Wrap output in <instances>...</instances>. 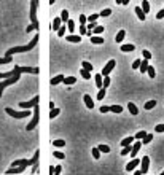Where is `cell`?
Returning <instances> with one entry per match:
<instances>
[{
  "label": "cell",
  "mask_w": 164,
  "mask_h": 175,
  "mask_svg": "<svg viewBox=\"0 0 164 175\" xmlns=\"http://www.w3.org/2000/svg\"><path fill=\"white\" fill-rule=\"evenodd\" d=\"M38 119H40V108H38V103H37V105L33 107V118H32V121L26 126V131H33L35 129V126L38 124Z\"/></svg>",
  "instance_id": "obj_4"
},
{
  "label": "cell",
  "mask_w": 164,
  "mask_h": 175,
  "mask_svg": "<svg viewBox=\"0 0 164 175\" xmlns=\"http://www.w3.org/2000/svg\"><path fill=\"white\" fill-rule=\"evenodd\" d=\"M53 147H56V148L66 147V140H62V139H59V140H53Z\"/></svg>",
  "instance_id": "obj_27"
},
{
  "label": "cell",
  "mask_w": 164,
  "mask_h": 175,
  "mask_svg": "<svg viewBox=\"0 0 164 175\" xmlns=\"http://www.w3.org/2000/svg\"><path fill=\"white\" fill-rule=\"evenodd\" d=\"M134 49H135L134 45H121V51L123 53H131V51H134Z\"/></svg>",
  "instance_id": "obj_24"
},
{
  "label": "cell",
  "mask_w": 164,
  "mask_h": 175,
  "mask_svg": "<svg viewBox=\"0 0 164 175\" xmlns=\"http://www.w3.org/2000/svg\"><path fill=\"white\" fill-rule=\"evenodd\" d=\"M131 150H132V145L123 147V150H121V156H126V154H128V153H131Z\"/></svg>",
  "instance_id": "obj_35"
},
{
  "label": "cell",
  "mask_w": 164,
  "mask_h": 175,
  "mask_svg": "<svg viewBox=\"0 0 164 175\" xmlns=\"http://www.w3.org/2000/svg\"><path fill=\"white\" fill-rule=\"evenodd\" d=\"M61 172H62V167H61V166H56V167H54V175H59Z\"/></svg>",
  "instance_id": "obj_58"
},
{
  "label": "cell",
  "mask_w": 164,
  "mask_h": 175,
  "mask_svg": "<svg viewBox=\"0 0 164 175\" xmlns=\"http://www.w3.org/2000/svg\"><path fill=\"white\" fill-rule=\"evenodd\" d=\"M102 32H104V26H97V27L93 30V35H100Z\"/></svg>",
  "instance_id": "obj_39"
},
{
  "label": "cell",
  "mask_w": 164,
  "mask_h": 175,
  "mask_svg": "<svg viewBox=\"0 0 164 175\" xmlns=\"http://www.w3.org/2000/svg\"><path fill=\"white\" fill-rule=\"evenodd\" d=\"M37 170H38V161H37V162H33V164H32V174H35Z\"/></svg>",
  "instance_id": "obj_57"
},
{
  "label": "cell",
  "mask_w": 164,
  "mask_h": 175,
  "mask_svg": "<svg viewBox=\"0 0 164 175\" xmlns=\"http://www.w3.org/2000/svg\"><path fill=\"white\" fill-rule=\"evenodd\" d=\"M110 112L112 113H123V107L121 105H112L110 107Z\"/></svg>",
  "instance_id": "obj_30"
},
{
  "label": "cell",
  "mask_w": 164,
  "mask_h": 175,
  "mask_svg": "<svg viewBox=\"0 0 164 175\" xmlns=\"http://www.w3.org/2000/svg\"><path fill=\"white\" fill-rule=\"evenodd\" d=\"M59 113H61V110H59V108H51V112H50V118L53 119V118H56L57 115H59Z\"/></svg>",
  "instance_id": "obj_37"
},
{
  "label": "cell",
  "mask_w": 164,
  "mask_h": 175,
  "mask_svg": "<svg viewBox=\"0 0 164 175\" xmlns=\"http://www.w3.org/2000/svg\"><path fill=\"white\" fill-rule=\"evenodd\" d=\"M115 65H117V60H115V59L108 60V62H107V65H105L104 69H102L100 75H102V76H108V75H110V72L115 69Z\"/></svg>",
  "instance_id": "obj_7"
},
{
  "label": "cell",
  "mask_w": 164,
  "mask_h": 175,
  "mask_svg": "<svg viewBox=\"0 0 164 175\" xmlns=\"http://www.w3.org/2000/svg\"><path fill=\"white\" fill-rule=\"evenodd\" d=\"M140 8H142V11L147 15V13L150 11V3L147 2V0H143V2H142V5H140Z\"/></svg>",
  "instance_id": "obj_28"
},
{
  "label": "cell",
  "mask_w": 164,
  "mask_h": 175,
  "mask_svg": "<svg viewBox=\"0 0 164 175\" xmlns=\"http://www.w3.org/2000/svg\"><path fill=\"white\" fill-rule=\"evenodd\" d=\"M64 38H66L67 42H70V43H80L81 42V37L80 35H75V33H70V35L64 37Z\"/></svg>",
  "instance_id": "obj_13"
},
{
  "label": "cell",
  "mask_w": 164,
  "mask_h": 175,
  "mask_svg": "<svg viewBox=\"0 0 164 175\" xmlns=\"http://www.w3.org/2000/svg\"><path fill=\"white\" fill-rule=\"evenodd\" d=\"M140 64H142V60H140V59H135L134 62H132V69H134V70L140 69Z\"/></svg>",
  "instance_id": "obj_46"
},
{
  "label": "cell",
  "mask_w": 164,
  "mask_h": 175,
  "mask_svg": "<svg viewBox=\"0 0 164 175\" xmlns=\"http://www.w3.org/2000/svg\"><path fill=\"white\" fill-rule=\"evenodd\" d=\"M128 110H129V113H131V115H139V108H137V107H135L134 105V103H132V102H129L128 103Z\"/></svg>",
  "instance_id": "obj_17"
},
{
  "label": "cell",
  "mask_w": 164,
  "mask_h": 175,
  "mask_svg": "<svg viewBox=\"0 0 164 175\" xmlns=\"http://www.w3.org/2000/svg\"><path fill=\"white\" fill-rule=\"evenodd\" d=\"M145 135H147V132H145V131H139V132L137 134H135V140H142V139H145Z\"/></svg>",
  "instance_id": "obj_33"
},
{
  "label": "cell",
  "mask_w": 164,
  "mask_h": 175,
  "mask_svg": "<svg viewBox=\"0 0 164 175\" xmlns=\"http://www.w3.org/2000/svg\"><path fill=\"white\" fill-rule=\"evenodd\" d=\"M37 43H38V33H37V35L33 37V38L27 43V45H24V46H15V48L8 49V51L5 53V58H11V56L16 54V53H27V51H30V49H33L37 46Z\"/></svg>",
  "instance_id": "obj_1"
},
{
  "label": "cell",
  "mask_w": 164,
  "mask_h": 175,
  "mask_svg": "<svg viewBox=\"0 0 164 175\" xmlns=\"http://www.w3.org/2000/svg\"><path fill=\"white\" fill-rule=\"evenodd\" d=\"M38 102H40V96H35L32 100H29V102H21V103H19V107H21L22 110H29V108H33Z\"/></svg>",
  "instance_id": "obj_6"
},
{
  "label": "cell",
  "mask_w": 164,
  "mask_h": 175,
  "mask_svg": "<svg viewBox=\"0 0 164 175\" xmlns=\"http://www.w3.org/2000/svg\"><path fill=\"white\" fill-rule=\"evenodd\" d=\"M59 18H61V21H62V24H67V22H69V11H67V10H62Z\"/></svg>",
  "instance_id": "obj_18"
},
{
  "label": "cell",
  "mask_w": 164,
  "mask_h": 175,
  "mask_svg": "<svg viewBox=\"0 0 164 175\" xmlns=\"http://www.w3.org/2000/svg\"><path fill=\"white\" fill-rule=\"evenodd\" d=\"M97 148L102 151V153H110V147H108V145H99Z\"/></svg>",
  "instance_id": "obj_45"
},
{
  "label": "cell",
  "mask_w": 164,
  "mask_h": 175,
  "mask_svg": "<svg viewBox=\"0 0 164 175\" xmlns=\"http://www.w3.org/2000/svg\"><path fill=\"white\" fill-rule=\"evenodd\" d=\"M5 112L8 113L10 116H13V118H18V119H22V118H29L30 115H33V113H30V112H29V110H22V112H16V110L10 108V107H6V108H5Z\"/></svg>",
  "instance_id": "obj_3"
},
{
  "label": "cell",
  "mask_w": 164,
  "mask_h": 175,
  "mask_svg": "<svg viewBox=\"0 0 164 175\" xmlns=\"http://www.w3.org/2000/svg\"><path fill=\"white\" fill-rule=\"evenodd\" d=\"M48 172H50V175H54V167L50 166V170H48Z\"/></svg>",
  "instance_id": "obj_59"
},
{
  "label": "cell",
  "mask_w": 164,
  "mask_h": 175,
  "mask_svg": "<svg viewBox=\"0 0 164 175\" xmlns=\"http://www.w3.org/2000/svg\"><path fill=\"white\" fill-rule=\"evenodd\" d=\"M124 37H126V30L121 29V30L117 33V37H115V42H117V43H121L123 40H124Z\"/></svg>",
  "instance_id": "obj_19"
},
{
  "label": "cell",
  "mask_w": 164,
  "mask_h": 175,
  "mask_svg": "<svg viewBox=\"0 0 164 175\" xmlns=\"http://www.w3.org/2000/svg\"><path fill=\"white\" fill-rule=\"evenodd\" d=\"M89 40H91V43H94V45H102V43H104V38L99 37V35H93Z\"/></svg>",
  "instance_id": "obj_21"
},
{
  "label": "cell",
  "mask_w": 164,
  "mask_h": 175,
  "mask_svg": "<svg viewBox=\"0 0 164 175\" xmlns=\"http://www.w3.org/2000/svg\"><path fill=\"white\" fill-rule=\"evenodd\" d=\"M142 56H143V59H147V60L151 59V53L147 51V49H143V51H142Z\"/></svg>",
  "instance_id": "obj_48"
},
{
  "label": "cell",
  "mask_w": 164,
  "mask_h": 175,
  "mask_svg": "<svg viewBox=\"0 0 164 175\" xmlns=\"http://www.w3.org/2000/svg\"><path fill=\"white\" fill-rule=\"evenodd\" d=\"M81 65H83V69L84 70H88V72H93V64H89V62H81Z\"/></svg>",
  "instance_id": "obj_34"
},
{
  "label": "cell",
  "mask_w": 164,
  "mask_h": 175,
  "mask_svg": "<svg viewBox=\"0 0 164 175\" xmlns=\"http://www.w3.org/2000/svg\"><path fill=\"white\" fill-rule=\"evenodd\" d=\"M148 67H150V60L143 59V60H142V64H140V73H145L147 70H148Z\"/></svg>",
  "instance_id": "obj_22"
},
{
  "label": "cell",
  "mask_w": 164,
  "mask_h": 175,
  "mask_svg": "<svg viewBox=\"0 0 164 175\" xmlns=\"http://www.w3.org/2000/svg\"><path fill=\"white\" fill-rule=\"evenodd\" d=\"M83 100H84V103H86V107H88L89 110H93V108H94V102H93V99H91L89 94H84Z\"/></svg>",
  "instance_id": "obj_14"
},
{
  "label": "cell",
  "mask_w": 164,
  "mask_h": 175,
  "mask_svg": "<svg viewBox=\"0 0 164 175\" xmlns=\"http://www.w3.org/2000/svg\"><path fill=\"white\" fill-rule=\"evenodd\" d=\"M134 11H135V15H137V18L140 19V21H145V19H147V15L142 11V8H140V6H135V10H134Z\"/></svg>",
  "instance_id": "obj_16"
},
{
  "label": "cell",
  "mask_w": 164,
  "mask_h": 175,
  "mask_svg": "<svg viewBox=\"0 0 164 175\" xmlns=\"http://www.w3.org/2000/svg\"><path fill=\"white\" fill-rule=\"evenodd\" d=\"M139 164H140V159H139V158H132V161H129V162L126 164V172H132Z\"/></svg>",
  "instance_id": "obj_9"
},
{
  "label": "cell",
  "mask_w": 164,
  "mask_h": 175,
  "mask_svg": "<svg viewBox=\"0 0 164 175\" xmlns=\"http://www.w3.org/2000/svg\"><path fill=\"white\" fill-rule=\"evenodd\" d=\"M153 139H155V137H153V134H147L145 139H142V143H143V145H148V143L151 142Z\"/></svg>",
  "instance_id": "obj_29"
},
{
  "label": "cell",
  "mask_w": 164,
  "mask_h": 175,
  "mask_svg": "<svg viewBox=\"0 0 164 175\" xmlns=\"http://www.w3.org/2000/svg\"><path fill=\"white\" fill-rule=\"evenodd\" d=\"M163 175H164V170H163Z\"/></svg>",
  "instance_id": "obj_60"
},
{
  "label": "cell",
  "mask_w": 164,
  "mask_h": 175,
  "mask_svg": "<svg viewBox=\"0 0 164 175\" xmlns=\"http://www.w3.org/2000/svg\"><path fill=\"white\" fill-rule=\"evenodd\" d=\"M37 8H38V2H37V0H32V2H30V21H32L33 26H40L38 19H37Z\"/></svg>",
  "instance_id": "obj_5"
},
{
  "label": "cell",
  "mask_w": 164,
  "mask_h": 175,
  "mask_svg": "<svg viewBox=\"0 0 164 175\" xmlns=\"http://www.w3.org/2000/svg\"><path fill=\"white\" fill-rule=\"evenodd\" d=\"M97 26H99L97 22H88V24H86V29H88V30H94Z\"/></svg>",
  "instance_id": "obj_51"
},
{
  "label": "cell",
  "mask_w": 164,
  "mask_h": 175,
  "mask_svg": "<svg viewBox=\"0 0 164 175\" xmlns=\"http://www.w3.org/2000/svg\"><path fill=\"white\" fill-rule=\"evenodd\" d=\"M64 78H66L64 75H56L54 78H51V86H56V85H59V83H64Z\"/></svg>",
  "instance_id": "obj_15"
},
{
  "label": "cell",
  "mask_w": 164,
  "mask_h": 175,
  "mask_svg": "<svg viewBox=\"0 0 164 175\" xmlns=\"http://www.w3.org/2000/svg\"><path fill=\"white\" fill-rule=\"evenodd\" d=\"M148 169H150V158L143 156L142 161H140V172H142V175L148 174Z\"/></svg>",
  "instance_id": "obj_8"
},
{
  "label": "cell",
  "mask_w": 164,
  "mask_h": 175,
  "mask_svg": "<svg viewBox=\"0 0 164 175\" xmlns=\"http://www.w3.org/2000/svg\"><path fill=\"white\" fill-rule=\"evenodd\" d=\"M62 26H64V24H62V21H61V18H54V19H53V24L50 26V29H51V30H56V32H57V30L62 27Z\"/></svg>",
  "instance_id": "obj_12"
},
{
  "label": "cell",
  "mask_w": 164,
  "mask_h": 175,
  "mask_svg": "<svg viewBox=\"0 0 164 175\" xmlns=\"http://www.w3.org/2000/svg\"><path fill=\"white\" fill-rule=\"evenodd\" d=\"M26 167H29L27 164H22V166H18V167H11V169L6 170V174H22L26 170Z\"/></svg>",
  "instance_id": "obj_10"
},
{
  "label": "cell",
  "mask_w": 164,
  "mask_h": 175,
  "mask_svg": "<svg viewBox=\"0 0 164 175\" xmlns=\"http://www.w3.org/2000/svg\"><path fill=\"white\" fill-rule=\"evenodd\" d=\"M147 73H148V76H150V78H155V76H156V70L153 69L151 65L148 67V70H147Z\"/></svg>",
  "instance_id": "obj_38"
},
{
  "label": "cell",
  "mask_w": 164,
  "mask_h": 175,
  "mask_svg": "<svg viewBox=\"0 0 164 175\" xmlns=\"http://www.w3.org/2000/svg\"><path fill=\"white\" fill-rule=\"evenodd\" d=\"M99 19V15L97 13H93V15H89V18H88V22H96Z\"/></svg>",
  "instance_id": "obj_42"
},
{
  "label": "cell",
  "mask_w": 164,
  "mask_h": 175,
  "mask_svg": "<svg viewBox=\"0 0 164 175\" xmlns=\"http://www.w3.org/2000/svg\"><path fill=\"white\" fill-rule=\"evenodd\" d=\"M13 75H15V70H11V72H5V73H2V72H0V80H6V78H11Z\"/></svg>",
  "instance_id": "obj_26"
},
{
  "label": "cell",
  "mask_w": 164,
  "mask_h": 175,
  "mask_svg": "<svg viewBox=\"0 0 164 175\" xmlns=\"http://www.w3.org/2000/svg\"><path fill=\"white\" fill-rule=\"evenodd\" d=\"M142 145H143V143H142V140H137V142H135L134 145H132V150H131V153H129V154H131L132 158H135V156H137V153H139V150H140V147H142Z\"/></svg>",
  "instance_id": "obj_11"
},
{
  "label": "cell",
  "mask_w": 164,
  "mask_h": 175,
  "mask_svg": "<svg viewBox=\"0 0 164 175\" xmlns=\"http://www.w3.org/2000/svg\"><path fill=\"white\" fill-rule=\"evenodd\" d=\"M156 107V100H148V102H145V105H143V108L145 110H151Z\"/></svg>",
  "instance_id": "obj_25"
},
{
  "label": "cell",
  "mask_w": 164,
  "mask_h": 175,
  "mask_svg": "<svg viewBox=\"0 0 164 175\" xmlns=\"http://www.w3.org/2000/svg\"><path fill=\"white\" fill-rule=\"evenodd\" d=\"M53 156L57 158V159H64V158H66V154H64L62 151H53Z\"/></svg>",
  "instance_id": "obj_41"
},
{
  "label": "cell",
  "mask_w": 164,
  "mask_h": 175,
  "mask_svg": "<svg viewBox=\"0 0 164 175\" xmlns=\"http://www.w3.org/2000/svg\"><path fill=\"white\" fill-rule=\"evenodd\" d=\"M78 19H80V24L81 26H86L88 24V18L84 15H80V18H78Z\"/></svg>",
  "instance_id": "obj_50"
},
{
  "label": "cell",
  "mask_w": 164,
  "mask_h": 175,
  "mask_svg": "<svg viewBox=\"0 0 164 175\" xmlns=\"http://www.w3.org/2000/svg\"><path fill=\"white\" fill-rule=\"evenodd\" d=\"M91 151H93V158H94V159H99V158H100V150H99L97 147L93 148Z\"/></svg>",
  "instance_id": "obj_36"
},
{
  "label": "cell",
  "mask_w": 164,
  "mask_h": 175,
  "mask_svg": "<svg viewBox=\"0 0 164 175\" xmlns=\"http://www.w3.org/2000/svg\"><path fill=\"white\" fill-rule=\"evenodd\" d=\"M155 132H158V134L164 132V124H158V126H155Z\"/></svg>",
  "instance_id": "obj_52"
},
{
  "label": "cell",
  "mask_w": 164,
  "mask_h": 175,
  "mask_svg": "<svg viewBox=\"0 0 164 175\" xmlns=\"http://www.w3.org/2000/svg\"><path fill=\"white\" fill-rule=\"evenodd\" d=\"M86 32H88L86 26H80V35H86Z\"/></svg>",
  "instance_id": "obj_55"
},
{
  "label": "cell",
  "mask_w": 164,
  "mask_h": 175,
  "mask_svg": "<svg viewBox=\"0 0 164 175\" xmlns=\"http://www.w3.org/2000/svg\"><path fill=\"white\" fill-rule=\"evenodd\" d=\"M110 15H112L110 8H105V10H102V11L99 13V16H102V18H107V16H110Z\"/></svg>",
  "instance_id": "obj_31"
},
{
  "label": "cell",
  "mask_w": 164,
  "mask_h": 175,
  "mask_svg": "<svg viewBox=\"0 0 164 175\" xmlns=\"http://www.w3.org/2000/svg\"><path fill=\"white\" fill-rule=\"evenodd\" d=\"M135 140V137H126V139H123L121 140V147H128V145H131L132 142Z\"/></svg>",
  "instance_id": "obj_23"
},
{
  "label": "cell",
  "mask_w": 164,
  "mask_h": 175,
  "mask_svg": "<svg viewBox=\"0 0 164 175\" xmlns=\"http://www.w3.org/2000/svg\"><path fill=\"white\" fill-rule=\"evenodd\" d=\"M66 30H67V26H62V27L57 30V37H64L66 35Z\"/></svg>",
  "instance_id": "obj_47"
},
{
  "label": "cell",
  "mask_w": 164,
  "mask_h": 175,
  "mask_svg": "<svg viewBox=\"0 0 164 175\" xmlns=\"http://www.w3.org/2000/svg\"><path fill=\"white\" fill-rule=\"evenodd\" d=\"M75 83H77V78H75V76H66V78H64V85L66 86H72V85H75Z\"/></svg>",
  "instance_id": "obj_20"
},
{
  "label": "cell",
  "mask_w": 164,
  "mask_h": 175,
  "mask_svg": "<svg viewBox=\"0 0 164 175\" xmlns=\"http://www.w3.org/2000/svg\"><path fill=\"white\" fill-rule=\"evenodd\" d=\"M102 81H104V80H102V75H100V73H99V75H96V85H97L99 89H102Z\"/></svg>",
  "instance_id": "obj_32"
},
{
  "label": "cell",
  "mask_w": 164,
  "mask_h": 175,
  "mask_svg": "<svg viewBox=\"0 0 164 175\" xmlns=\"http://www.w3.org/2000/svg\"><path fill=\"white\" fill-rule=\"evenodd\" d=\"M104 97H105V88H102V89L97 92V100H102Z\"/></svg>",
  "instance_id": "obj_49"
},
{
  "label": "cell",
  "mask_w": 164,
  "mask_h": 175,
  "mask_svg": "<svg viewBox=\"0 0 164 175\" xmlns=\"http://www.w3.org/2000/svg\"><path fill=\"white\" fill-rule=\"evenodd\" d=\"M67 29H69V32H73V30H75V21L69 19V22H67Z\"/></svg>",
  "instance_id": "obj_43"
},
{
  "label": "cell",
  "mask_w": 164,
  "mask_h": 175,
  "mask_svg": "<svg viewBox=\"0 0 164 175\" xmlns=\"http://www.w3.org/2000/svg\"><path fill=\"white\" fill-rule=\"evenodd\" d=\"M13 70H15V75H13L11 78H6V80H3V81L0 83V99H2L3 89H5L6 86L15 85V83H18L19 78H21V67H19V65H15V67H13Z\"/></svg>",
  "instance_id": "obj_2"
},
{
  "label": "cell",
  "mask_w": 164,
  "mask_h": 175,
  "mask_svg": "<svg viewBox=\"0 0 164 175\" xmlns=\"http://www.w3.org/2000/svg\"><path fill=\"white\" fill-rule=\"evenodd\" d=\"M80 73H81V76H83L84 80H89V78H91V75H89L91 72H88V70H84V69H81Z\"/></svg>",
  "instance_id": "obj_44"
},
{
  "label": "cell",
  "mask_w": 164,
  "mask_h": 175,
  "mask_svg": "<svg viewBox=\"0 0 164 175\" xmlns=\"http://www.w3.org/2000/svg\"><path fill=\"white\" fill-rule=\"evenodd\" d=\"M13 62V58H0V64H8Z\"/></svg>",
  "instance_id": "obj_53"
},
{
  "label": "cell",
  "mask_w": 164,
  "mask_h": 175,
  "mask_svg": "<svg viewBox=\"0 0 164 175\" xmlns=\"http://www.w3.org/2000/svg\"><path fill=\"white\" fill-rule=\"evenodd\" d=\"M156 19H164V8L159 10V11L156 13Z\"/></svg>",
  "instance_id": "obj_54"
},
{
  "label": "cell",
  "mask_w": 164,
  "mask_h": 175,
  "mask_svg": "<svg viewBox=\"0 0 164 175\" xmlns=\"http://www.w3.org/2000/svg\"><path fill=\"white\" fill-rule=\"evenodd\" d=\"M110 83H112L110 76H104V81H102V88H108V86H110Z\"/></svg>",
  "instance_id": "obj_40"
},
{
  "label": "cell",
  "mask_w": 164,
  "mask_h": 175,
  "mask_svg": "<svg viewBox=\"0 0 164 175\" xmlns=\"http://www.w3.org/2000/svg\"><path fill=\"white\" fill-rule=\"evenodd\" d=\"M108 112H110V107H107V105L100 107V113H108Z\"/></svg>",
  "instance_id": "obj_56"
}]
</instances>
